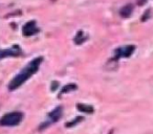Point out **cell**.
I'll use <instances>...</instances> for the list:
<instances>
[{
  "label": "cell",
  "mask_w": 153,
  "mask_h": 134,
  "mask_svg": "<svg viewBox=\"0 0 153 134\" xmlns=\"http://www.w3.org/2000/svg\"><path fill=\"white\" fill-rule=\"evenodd\" d=\"M41 62H42V58H37V59L33 60L25 68L21 71L18 76H16V78L13 81L10 83L9 88L11 90H14L16 88H18L20 85L24 83L28 78H30V76H33L37 70H38L39 66H40Z\"/></svg>",
  "instance_id": "1"
},
{
  "label": "cell",
  "mask_w": 153,
  "mask_h": 134,
  "mask_svg": "<svg viewBox=\"0 0 153 134\" xmlns=\"http://www.w3.org/2000/svg\"><path fill=\"white\" fill-rule=\"evenodd\" d=\"M22 113L20 112H11L5 114L0 119V126H16L21 121Z\"/></svg>",
  "instance_id": "2"
},
{
  "label": "cell",
  "mask_w": 153,
  "mask_h": 134,
  "mask_svg": "<svg viewBox=\"0 0 153 134\" xmlns=\"http://www.w3.org/2000/svg\"><path fill=\"white\" fill-rule=\"evenodd\" d=\"M38 32V28L36 26V23L34 21H30L28 23H26L23 27V34L25 36H32V35H35Z\"/></svg>",
  "instance_id": "3"
},
{
  "label": "cell",
  "mask_w": 153,
  "mask_h": 134,
  "mask_svg": "<svg viewBox=\"0 0 153 134\" xmlns=\"http://www.w3.org/2000/svg\"><path fill=\"white\" fill-rule=\"evenodd\" d=\"M20 53V50H15V49H4V50H0V59L9 56H17Z\"/></svg>",
  "instance_id": "4"
},
{
  "label": "cell",
  "mask_w": 153,
  "mask_h": 134,
  "mask_svg": "<svg viewBox=\"0 0 153 134\" xmlns=\"http://www.w3.org/2000/svg\"><path fill=\"white\" fill-rule=\"evenodd\" d=\"M60 116H61V108H57L49 114V119L51 121H56L59 119Z\"/></svg>",
  "instance_id": "5"
},
{
  "label": "cell",
  "mask_w": 153,
  "mask_h": 134,
  "mask_svg": "<svg viewBox=\"0 0 153 134\" xmlns=\"http://www.w3.org/2000/svg\"><path fill=\"white\" fill-rule=\"evenodd\" d=\"M131 13H132V5L131 4L126 5V7H124L123 9L121 10V15L123 16V17H128Z\"/></svg>",
  "instance_id": "6"
},
{
  "label": "cell",
  "mask_w": 153,
  "mask_h": 134,
  "mask_svg": "<svg viewBox=\"0 0 153 134\" xmlns=\"http://www.w3.org/2000/svg\"><path fill=\"white\" fill-rule=\"evenodd\" d=\"M72 89H76V86L74 85H67V86H65V87L63 88V90H62V93H67V91H71Z\"/></svg>",
  "instance_id": "7"
}]
</instances>
